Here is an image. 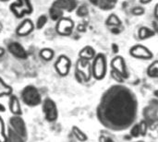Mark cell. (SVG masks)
Here are the masks:
<instances>
[{
  "mask_svg": "<svg viewBox=\"0 0 158 142\" xmlns=\"http://www.w3.org/2000/svg\"><path fill=\"white\" fill-rule=\"evenodd\" d=\"M40 55L41 57L45 60V61H49L53 58L54 56V51L50 48H44L43 50H41L40 52Z\"/></svg>",
  "mask_w": 158,
  "mask_h": 142,
  "instance_id": "obj_19",
  "label": "cell"
},
{
  "mask_svg": "<svg viewBox=\"0 0 158 142\" xmlns=\"http://www.w3.org/2000/svg\"><path fill=\"white\" fill-rule=\"evenodd\" d=\"M112 67L113 70L118 73L120 76H127V71H126V65L123 57L121 56H116L112 60Z\"/></svg>",
  "mask_w": 158,
  "mask_h": 142,
  "instance_id": "obj_11",
  "label": "cell"
},
{
  "mask_svg": "<svg viewBox=\"0 0 158 142\" xmlns=\"http://www.w3.org/2000/svg\"><path fill=\"white\" fill-rule=\"evenodd\" d=\"M148 74L151 77H158V61L154 62L148 68Z\"/></svg>",
  "mask_w": 158,
  "mask_h": 142,
  "instance_id": "obj_21",
  "label": "cell"
},
{
  "mask_svg": "<svg viewBox=\"0 0 158 142\" xmlns=\"http://www.w3.org/2000/svg\"><path fill=\"white\" fill-rule=\"evenodd\" d=\"M153 0H140V3L142 4V5H147V4H149V3H151Z\"/></svg>",
  "mask_w": 158,
  "mask_h": 142,
  "instance_id": "obj_27",
  "label": "cell"
},
{
  "mask_svg": "<svg viewBox=\"0 0 158 142\" xmlns=\"http://www.w3.org/2000/svg\"><path fill=\"white\" fill-rule=\"evenodd\" d=\"M118 3V0H99L98 3V7L101 8L102 10H111L113 9Z\"/></svg>",
  "mask_w": 158,
  "mask_h": 142,
  "instance_id": "obj_16",
  "label": "cell"
},
{
  "mask_svg": "<svg viewBox=\"0 0 158 142\" xmlns=\"http://www.w3.org/2000/svg\"><path fill=\"white\" fill-rule=\"evenodd\" d=\"M111 31H112L113 33L118 34V33H119V32H120V29H119V27H115V28H112Z\"/></svg>",
  "mask_w": 158,
  "mask_h": 142,
  "instance_id": "obj_25",
  "label": "cell"
},
{
  "mask_svg": "<svg viewBox=\"0 0 158 142\" xmlns=\"http://www.w3.org/2000/svg\"><path fill=\"white\" fill-rule=\"evenodd\" d=\"M51 6L67 12H72L79 6L77 0H55Z\"/></svg>",
  "mask_w": 158,
  "mask_h": 142,
  "instance_id": "obj_7",
  "label": "cell"
},
{
  "mask_svg": "<svg viewBox=\"0 0 158 142\" xmlns=\"http://www.w3.org/2000/svg\"><path fill=\"white\" fill-rule=\"evenodd\" d=\"M118 51V45L117 44H113V52H115V53H117Z\"/></svg>",
  "mask_w": 158,
  "mask_h": 142,
  "instance_id": "obj_30",
  "label": "cell"
},
{
  "mask_svg": "<svg viewBox=\"0 0 158 142\" xmlns=\"http://www.w3.org/2000/svg\"><path fill=\"white\" fill-rule=\"evenodd\" d=\"M21 98L25 104L35 106L41 103V96L38 90L33 86H27L21 92Z\"/></svg>",
  "mask_w": 158,
  "mask_h": 142,
  "instance_id": "obj_2",
  "label": "cell"
},
{
  "mask_svg": "<svg viewBox=\"0 0 158 142\" xmlns=\"http://www.w3.org/2000/svg\"><path fill=\"white\" fill-rule=\"evenodd\" d=\"M56 29L57 33L60 35H64V36L69 35L71 34L74 29V21L70 18L63 17L57 21Z\"/></svg>",
  "mask_w": 158,
  "mask_h": 142,
  "instance_id": "obj_4",
  "label": "cell"
},
{
  "mask_svg": "<svg viewBox=\"0 0 158 142\" xmlns=\"http://www.w3.org/2000/svg\"><path fill=\"white\" fill-rule=\"evenodd\" d=\"M107 142H112V141H110V140H108V141H107Z\"/></svg>",
  "mask_w": 158,
  "mask_h": 142,
  "instance_id": "obj_34",
  "label": "cell"
},
{
  "mask_svg": "<svg viewBox=\"0 0 158 142\" xmlns=\"http://www.w3.org/2000/svg\"><path fill=\"white\" fill-rule=\"evenodd\" d=\"M7 50L13 56L19 59H26L28 56L25 48L18 42H11L10 43H8Z\"/></svg>",
  "mask_w": 158,
  "mask_h": 142,
  "instance_id": "obj_6",
  "label": "cell"
},
{
  "mask_svg": "<svg viewBox=\"0 0 158 142\" xmlns=\"http://www.w3.org/2000/svg\"><path fill=\"white\" fill-rule=\"evenodd\" d=\"M48 14H49V17L52 20L54 21H58L60 18H63V15H64V11H62L61 9L57 8V7H55L53 6H50L49 10H48Z\"/></svg>",
  "mask_w": 158,
  "mask_h": 142,
  "instance_id": "obj_15",
  "label": "cell"
},
{
  "mask_svg": "<svg viewBox=\"0 0 158 142\" xmlns=\"http://www.w3.org/2000/svg\"><path fill=\"white\" fill-rule=\"evenodd\" d=\"M131 55L136 58H141V59H150L153 56L152 52L146 48L143 45L138 44V45H134L131 48L130 51Z\"/></svg>",
  "mask_w": 158,
  "mask_h": 142,
  "instance_id": "obj_8",
  "label": "cell"
},
{
  "mask_svg": "<svg viewBox=\"0 0 158 142\" xmlns=\"http://www.w3.org/2000/svg\"><path fill=\"white\" fill-rule=\"evenodd\" d=\"M1 30H2V25H1V23H0V31H1Z\"/></svg>",
  "mask_w": 158,
  "mask_h": 142,
  "instance_id": "obj_33",
  "label": "cell"
},
{
  "mask_svg": "<svg viewBox=\"0 0 158 142\" xmlns=\"http://www.w3.org/2000/svg\"><path fill=\"white\" fill-rule=\"evenodd\" d=\"M1 2H7V1H9V0H0Z\"/></svg>",
  "mask_w": 158,
  "mask_h": 142,
  "instance_id": "obj_32",
  "label": "cell"
},
{
  "mask_svg": "<svg viewBox=\"0 0 158 142\" xmlns=\"http://www.w3.org/2000/svg\"><path fill=\"white\" fill-rule=\"evenodd\" d=\"M34 27L35 25L33 24L32 20L26 18L17 27L16 33L19 36H27L32 32V30H34Z\"/></svg>",
  "mask_w": 158,
  "mask_h": 142,
  "instance_id": "obj_9",
  "label": "cell"
},
{
  "mask_svg": "<svg viewBox=\"0 0 158 142\" xmlns=\"http://www.w3.org/2000/svg\"><path fill=\"white\" fill-rule=\"evenodd\" d=\"M78 30H80V31H84L85 30V27L83 26V25H79L78 26Z\"/></svg>",
  "mask_w": 158,
  "mask_h": 142,
  "instance_id": "obj_29",
  "label": "cell"
},
{
  "mask_svg": "<svg viewBox=\"0 0 158 142\" xmlns=\"http://www.w3.org/2000/svg\"><path fill=\"white\" fill-rule=\"evenodd\" d=\"M140 142H141V141H140Z\"/></svg>",
  "mask_w": 158,
  "mask_h": 142,
  "instance_id": "obj_35",
  "label": "cell"
},
{
  "mask_svg": "<svg viewBox=\"0 0 158 142\" xmlns=\"http://www.w3.org/2000/svg\"><path fill=\"white\" fill-rule=\"evenodd\" d=\"M106 25L109 26V27H120L122 25V21L120 20V18H118V16L115 13L110 14L107 18L106 19Z\"/></svg>",
  "mask_w": 158,
  "mask_h": 142,
  "instance_id": "obj_12",
  "label": "cell"
},
{
  "mask_svg": "<svg viewBox=\"0 0 158 142\" xmlns=\"http://www.w3.org/2000/svg\"><path fill=\"white\" fill-rule=\"evenodd\" d=\"M4 54H5V49L2 48V47H0V58L4 55Z\"/></svg>",
  "mask_w": 158,
  "mask_h": 142,
  "instance_id": "obj_31",
  "label": "cell"
},
{
  "mask_svg": "<svg viewBox=\"0 0 158 142\" xmlns=\"http://www.w3.org/2000/svg\"><path fill=\"white\" fill-rule=\"evenodd\" d=\"M47 21H48V18H47V16H46L45 14L40 15V16L37 18V19H36V23H35L36 29H37V30L43 29V28L46 25Z\"/></svg>",
  "mask_w": 158,
  "mask_h": 142,
  "instance_id": "obj_18",
  "label": "cell"
},
{
  "mask_svg": "<svg viewBox=\"0 0 158 142\" xmlns=\"http://www.w3.org/2000/svg\"><path fill=\"white\" fill-rule=\"evenodd\" d=\"M91 4H93L94 6H98V3H99V0H89Z\"/></svg>",
  "mask_w": 158,
  "mask_h": 142,
  "instance_id": "obj_28",
  "label": "cell"
},
{
  "mask_svg": "<svg viewBox=\"0 0 158 142\" xmlns=\"http://www.w3.org/2000/svg\"><path fill=\"white\" fill-rule=\"evenodd\" d=\"M131 13L134 16H143L145 13V8L143 6H136L132 8Z\"/></svg>",
  "mask_w": 158,
  "mask_h": 142,
  "instance_id": "obj_23",
  "label": "cell"
},
{
  "mask_svg": "<svg viewBox=\"0 0 158 142\" xmlns=\"http://www.w3.org/2000/svg\"><path fill=\"white\" fill-rule=\"evenodd\" d=\"M55 67L56 68V71L60 75H62V76L67 75L69 72V69L70 67V60L66 55H60L58 57V59L56 60Z\"/></svg>",
  "mask_w": 158,
  "mask_h": 142,
  "instance_id": "obj_10",
  "label": "cell"
},
{
  "mask_svg": "<svg viewBox=\"0 0 158 142\" xmlns=\"http://www.w3.org/2000/svg\"><path fill=\"white\" fill-rule=\"evenodd\" d=\"M9 108L10 111L16 116H19L21 114V108L19 105V102L16 96H11L9 101Z\"/></svg>",
  "mask_w": 158,
  "mask_h": 142,
  "instance_id": "obj_14",
  "label": "cell"
},
{
  "mask_svg": "<svg viewBox=\"0 0 158 142\" xmlns=\"http://www.w3.org/2000/svg\"><path fill=\"white\" fill-rule=\"evenodd\" d=\"M138 34H139V38L141 40H146L148 38L153 37L155 35V31L152 29H150L146 26H143L139 29Z\"/></svg>",
  "mask_w": 158,
  "mask_h": 142,
  "instance_id": "obj_17",
  "label": "cell"
},
{
  "mask_svg": "<svg viewBox=\"0 0 158 142\" xmlns=\"http://www.w3.org/2000/svg\"><path fill=\"white\" fill-rule=\"evenodd\" d=\"M43 112L44 114L45 118L48 121H50V122L55 121L56 119V117H57V110H56V104L50 99H46L44 102V104H43Z\"/></svg>",
  "mask_w": 158,
  "mask_h": 142,
  "instance_id": "obj_5",
  "label": "cell"
},
{
  "mask_svg": "<svg viewBox=\"0 0 158 142\" xmlns=\"http://www.w3.org/2000/svg\"><path fill=\"white\" fill-rule=\"evenodd\" d=\"M74 133H75V135L78 137V139L80 140H86V136L82 133V132H81L80 131V129H78V128H74Z\"/></svg>",
  "mask_w": 158,
  "mask_h": 142,
  "instance_id": "obj_24",
  "label": "cell"
},
{
  "mask_svg": "<svg viewBox=\"0 0 158 142\" xmlns=\"http://www.w3.org/2000/svg\"><path fill=\"white\" fill-rule=\"evenodd\" d=\"M76 14L80 18H84L89 14V8L86 4H82L79 6L76 9Z\"/></svg>",
  "mask_w": 158,
  "mask_h": 142,
  "instance_id": "obj_20",
  "label": "cell"
},
{
  "mask_svg": "<svg viewBox=\"0 0 158 142\" xmlns=\"http://www.w3.org/2000/svg\"><path fill=\"white\" fill-rule=\"evenodd\" d=\"M94 55H95L94 49L93 47H91V46H85L80 52V57H81V59H83V60H86V61L94 58Z\"/></svg>",
  "mask_w": 158,
  "mask_h": 142,
  "instance_id": "obj_13",
  "label": "cell"
},
{
  "mask_svg": "<svg viewBox=\"0 0 158 142\" xmlns=\"http://www.w3.org/2000/svg\"><path fill=\"white\" fill-rule=\"evenodd\" d=\"M0 142H7V137L6 136V130H5V125L0 117Z\"/></svg>",
  "mask_w": 158,
  "mask_h": 142,
  "instance_id": "obj_22",
  "label": "cell"
},
{
  "mask_svg": "<svg viewBox=\"0 0 158 142\" xmlns=\"http://www.w3.org/2000/svg\"><path fill=\"white\" fill-rule=\"evenodd\" d=\"M106 70V59L103 54H99L94 58L93 64V73L96 79H103Z\"/></svg>",
  "mask_w": 158,
  "mask_h": 142,
  "instance_id": "obj_3",
  "label": "cell"
},
{
  "mask_svg": "<svg viewBox=\"0 0 158 142\" xmlns=\"http://www.w3.org/2000/svg\"><path fill=\"white\" fill-rule=\"evenodd\" d=\"M9 9L18 18H23L25 15H30L33 11L31 0H17L10 5Z\"/></svg>",
  "mask_w": 158,
  "mask_h": 142,
  "instance_id": "obj_1",
  "label": "cell"
},
{
  "mask_svg": "<svg viewBox=\"0 0 158 142\" xmlns=\"http://www.w3.org/2000/svg\"><path fill=\"white\" fill-rule=\"evenodd\" d=\"M154 13H155V17H156V18L158 19V3L156 5V6H155V10H154Z\"/></svg>",
  "mask_w": 158,
  "mask_h": 142,
  "instance_id": "obj_26",
  "label": "cell"
}]
</instances>
